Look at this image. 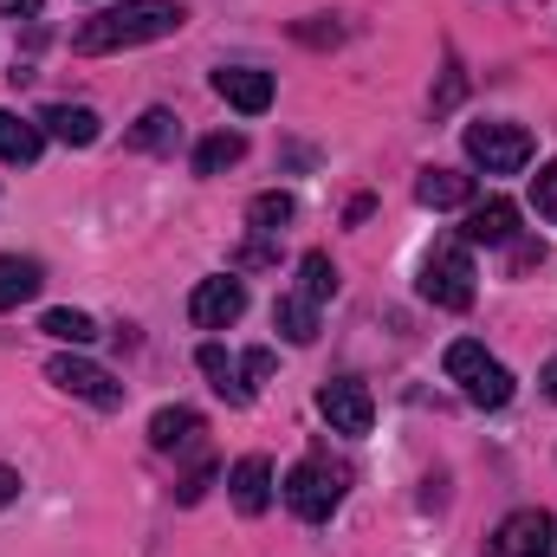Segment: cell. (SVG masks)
I'll list each match as a JSON object with an SVG mask.
<instances>
[{"label":"cell","mask_w":557,"mask_h":557,"mask_svg":"<svg viewBox=\"0 0 557 557\" xmlns=\"http://www.w3.org/2000/svg\"><path fill=\"white\" fill-rule=\"evenodd\" d=\"M182 7L175 0H124V7H111V13H91L85 26H78V52H131V46H149V39H169V33H182Z\"/></svg>","instance_id":"6da1fadb"},{"label":"cell","mask_w":557,"mask_h":557,"mask_svg":"<svg viewBox=\"0 0 557 557\" xmlns=\"http://www.w3.org/2000/svg\"><path fill=\"white\" fill-rule=\"evenodd\" d=\"M344 493H350V467L331 460V454H311V460H298V467L285 473V506H292L305 525H324V519L344 506Z\"/></svg>","instance_id":"7a4b0ae2"},{"label":"cell","mask_w":557,"mask_h":557,"mask_svg":"<svg viewBox=\"0 0 557 557\" xmlns=\"http://www.w3.org/2000/svg\"><path fill=\"white\" fill-rule=\"evenodd\" d=\"M441 363H447V376L467 389L473 409H506V403H512V370H506L499 357H486V344L460 337V344H447Z\"/></svg>","instance_id":"3957f363"},{"label":"cell","mask_w":557,"mask_h":557,"mask_svg":"<svg viewBox=\"0 0 557 557\" xmlns=\"http://www.w3.org/2000/svg\"><path fill=\"white\" fill-rule=\"evenodd\" d=\"M473 260H467V247H454V240H441L428 260H421V298L428 305H441V311H467L473 305Z\"/></svg>","instance_id":"277c9868"},{"label":"cell","mask_w":557,"mask_h":557,"mask_svg":"<svg viewBox=\"0 0 557 557\" xmlns=\"http://www.w3.org/2000/svg\"><path fill=\"white\" fill-rule=\"evenodd\" d=\"M467 156L486 175H519L532 162V131L525 124H467Z\"/></svg>","instance_id":"5b68a950"},{"label":"cell","mask_w":557,"mask_h":557,"mask_svg":"<svg viewBox=\"0 0 557 557\" xmlns=\"http://www.w3.org/2000/svg\"><path fill=\"white\" fill-rule=\"evenodd\" d=\"M486 557H557V519L552 512H539V506L512 512V519L493 532Z\"/></svg>","instance_id":"8992f818"},{"label":"cell","mask_w":557,"mask_h":557,"mask_svg":"<svg viewBox=\"0 0 557 557\" xmlns=\"http://www.w3.org/2000/svg\"><path fill=\"white\" fill-rule=\"evenodd\" d=\"M46 383H59L65 396H78V403H91V409H117V403H124V383H117L111 370L85 363V357H52V363H46Z\"/></svg>","instance_id":"52a82bcc"},{"label":"cell","mask_w":557,"mask_h":557,"mask_svg":"<svg viewBox=\"0 0 557 557\" xmlns=\"http://www.w3.org/2000/svg\"><path fill=\"white\" fill-rule=\"evenodd\" d=\"M240 311H247V285L234 273L201 278V285L188 292V318H195L201 331H227V324H240Z\"/></svg>","instance_id":"ba28073f"},{"label":"cell","mask_w":557,"mask_h":557,"mask_svg":"<svg viewBox=\"0 0 557 557\" xmlns=\"http://www.w3.org/2000/svg\"><path fill=\"white\" fill-rule=\"evenodd\" d=\"M318 416L331 421V434H370L376 403H370V389H363L357 376H337V383L318 389Z\"/></svg>","instance_id":"9c48e42d"},{"label":"cell","mask_w":557,"mask_h":557,"mask_svg":"<svg viewBox=\"0 0 557 557\" xmlns=\"http://www.w3.org/2000/svg\"><path fill=\"white\" fill-rule=\"evenodd\" d=\"M214 98H227L240 117H260L273 104V72H253V65H221L214 72Z\"/></svg>","instance_id":"30bf717a"},{"label":"cell","mask_w":557,"mask_h":557,"mask_svg":"<svg viewBox=\"0 0 557 557\" xmlns=\"http://www.w3.org/2000/svg\"><path fill=\"white\" fill-rule=\"evenodd\" d=\"M33 124H39L52 143H65V149H91V143L104 137V124H98V111H91V104H46Z\"/></svg>","instance_id":"8fae6325"},{"label":"cell","mask_w":557,"mask_h":557,"mask_svg":"<svg viewBox=\"0 0 557 557\" xmlns=\"http://www.w3.org/2000/svg\"><path fill=\"white\" fill-rule=\"evenodd\" d=\"M227 486H234V506H240L247 519H260V512L273 506V467H267L260 454H247V460H234V473H227Z\"/></svg>","instance_id":"7c38bea8"},{"label":"cell","mask_w":557,"mask_h":557,"mask_svg":"<svg viewBox=\"0 0 557 557\" xmlns=\"http://www.w3.org/2000/svg\"><path fill=\"white\" fill-rule=\"evenodd\" d=\"M519 234V208L506 201V195H493V201H480L473 214H467V240L473 247H506Z\"/></svg>","instance_id":"4fadbf2b"},{"label":"cell","mask_w":557,"mask_h":557,"mask_svg":"<svg viewBox=\"0 0 557 557\" xmlns=\"http://www.w3.org/2000/svg\"><path fill=\"white\" fill-rule=\"evenodd\" d=\"M195 441H201V416H195V409L175 403V409H156V416H149V447H156V454H182V447H195Z\"/></svg>","instance_id":"5bb4252c"},{"label":"cell","mask_w":557,"mask_h":557,"mask_svg":"<svg viewBox=\"0 0 557 557\" xmlns=\"http://www.w3.org/2000/svg\"><path fill=\"white\" fill-rule=\"evenodd\" d=\"M416 201L421 208H467L473 201V175H460V169H421V182H416Z\"/></svg>","instance_id":"9a60e30c"},{"label":"cell","mask_w":557,"mask_h":557,"mask_svg":"<svg viewBox=\"0 0 557 557\" xmlns=\"http://www.w3.org/2000/svg\"><path fill=\"white\" fill-rule=\"evenodd\" d=\"M195 363H201V376L214 383V396H227L234 409H247V403H253V389L240 383V363H234L221 344H201V357H195Z\"/></svg>","instance_id":"2e32d148"},{"label":"cell","mask_w":557,"mask_h":557,"mask_svg":"<svg viewBox=\"0 0 557 557\" xmlns=\"http://www.w3.org/2000/svg\"><path fill=\"white\" fill-rule=\"evenodd\" d=\"M39 149H46V131H39L33 117H13V111H0V162L26 169V162H39Z\"/></svg>","instance_id":"e0dca14e"},{"label":"cell","mask_w":557,"mask_h":557,"mask_svg":"<svg viewBox=\"0 0 557 557\" xmlns=\"http://www.w3.org/2000/svg\"><path fill=\"white\" fill-rule=\"evenodd\" d=\"M39 285H46V267H39V260H20V253H0V311H13V305H26V298H39Z\"/></svg>","instance_id":"ac0fdd59"},{"label":"cell","mask_w":557,"mask_h":557,"mask_svg":"<svg viewBox=\"0 0 557 557\" xmlns=\"http://www.w3.org/2000/svg\"><path fill=\"white\" fill-rule=\"evenodd\" d=\"M247 156V137L240 131H214V137L195 143V175H221V169H234Z\"/></svg>","instance_id":"d6986e66"},{"label":"cell","mask_w":557,"mask_h":557,"mask_svg":"<svg viewBox=\"0 0 557 557\" xmlns=\"http://www.w3.org/2000/svg\"><path fill=\"white\" fill-rule=\"evenodd\" d=\"M273 324H278V337H285V344H311V337H318V305L292 292V298H278V305H273Z\"/></svg>","instance_id":"ffe728a7"},{"label":"cell","mask_w":557,"mask_h":557,"mask_svg":"<svg viewBox=\"0 0 557 557\" xmlns=\"http://www.w3.org/2000/svg\"><path fill=\"white\" fill-rule=\"evenodd\" d=\"M331 292H337V267H331V253H318V247H311V253L298 260V298L324 305Z\"/></svg>","instance_id":"44dd1931"},{"label":"cell","mask_w":557,"mask_h":557,"mask_svg":"<svg viewBox=\"0 0 557 557\" xmlns=\"http://www.w3.org/2000/svg\"><path fill=\"white\" fill-rule=\"evenodd\" d=\"M175 137H182L175 111H143L137 131H131V149H175Z\"/></svg>","instance_id":"7402d4cb"},{"label":"cell","mask_w":557,"mask_h":557,"mask_svg":"<svg viewBox=\"0 0 557 557\" xmlns=\"http://www.w3.org/2000/svg\"><path fill=\"white\" fill-rule=\"evenodd\" d=\"M39 331H46V337H59V344H91V337H98V324H91L85 311H72V305L46 311V318H39Z\"/></svg>","instance_id":"603a6c76"},{"label":"cell","mask_w":557,"mask_h":557,"mask_svg":"<svg viewBox=\"0 0 557 557\" xmlns=\"http://www.w3.org/2000/svg\"><path fill=\"white\" fill-rule=\"evenodd\" d=\"M292 214H298V201H292L285 188H267V195H253V208H247V221H253L260 234H278Z\"/></svg>","instance_id":"cb8c5ba5"},{"label":"cell","mask_w":557,"mask_h":557,"mask_svg":"<svg viewBox=\"0 0 557 557\" xmlns=\"http://www.w3.org/2000/svg\"><path fill=\"white\" fill-rule=\"evenodd\" d=\"M532 201H539L545 221H557V162H545V169L532 175Z\"/></svg>","instance_id":"d4e9b609"},{"label":"cell","mask_w":557,"mask_h":557,"mask_svg":"<svg viewBox=\"0 0 557 557\" xmlns=\"http://www.w3.org/2000/svg\"><path fill=\"white\" fill-rule=\"evenodd\" d=\"M240 376H247V389L267 383V376H273V350H247V357H240Z\"/></svg>","instance_id":"484cf974"},{"label":"cell","mask_w":557,"mask_h":557,"mask_svg":"<svg viewBox=\"0 0 557 557\" xmlns=\"http://www.w3.org/2000/svg\"><path fill=\"white\" fill-rule=\"evenodd\" d=\"M39 13V0H0V20H33Z\"/></svg>","instance_id":"4316f807"},{"label":"cell","mask_w":557,"mask_h":557,"mask_svg":"<svg viewBox=\"0 0 557 557\" xmlns=\"http://www.w3.org/2000/svg\"><path fill=\"white\" fill-rule=\"evenodd\" d=\"M13 499H20V473H13V467H0V512H7Z\"/></svg>","instance_id":"83f0119b"},{"label":"cell","mask_w":557,"mask_h":557,"mask_svg":"<svg viewBox=\"0 0 557 557\" xmlns=\"http://www.w3.org/2000/svg\"><path fill=\"white\" fill-rule=\"evenodd\" d=\"M539 383H545V396H552V403H557V357H552V363H545V376H539Z\"/></svg>","instance_id":"f1b7e54d"}]
</instances>
